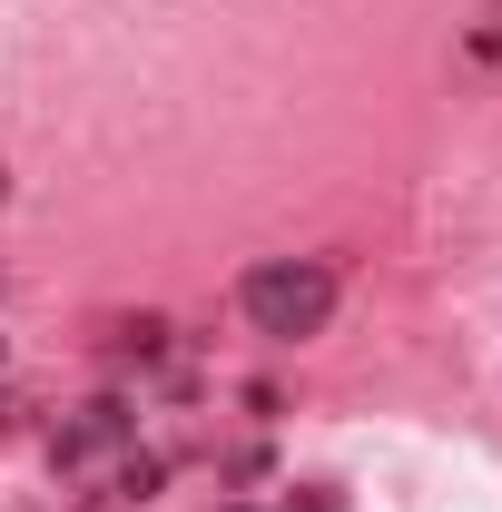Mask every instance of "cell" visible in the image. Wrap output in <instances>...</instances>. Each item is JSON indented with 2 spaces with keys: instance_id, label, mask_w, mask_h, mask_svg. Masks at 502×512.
<instances>
[{
  "instance_id": "cell-7",
  "label": "cell",
  "mask_w": 502,
  "mask_h": 512,
  "mask_svg": "<svg viewBox=\"0 0 502 512\" xmlns=\"http://www.w3.org/2000/svg\"><path fill=\"white\" fill-rule=\"evenodd\" d=\"M0 197H10V178H0Z\"/></svg>"
},
{
  "instance_id": "cell-6",
  "label": "cell",
  "mask_w": 502,
  "mask_h": 512,
  "mask_svg": "<svg viewBox=\"0 0 502 512\" xmlns=\"http://www.w3.org/2000/svg\"><path fill=\"white\" fill-rule=\"evenodd\" d=\"M296 512H345V503H335V493H325V483H315V493H306V503H296Z\"/></svg>"
},
{
  "instance_id": "cell-3",
  "label": "cell",
  "mask_w": 502,
  "mask_h": 512,
  "mask_svg": "<svg viewBox=\"0 0 502 512\" xmlns=\"http://www.w3.org/2000/svg\"><path fill=\"white\" fill-rule=\"evenodd\" d=\"M178 345H188V335H178L168 316H109V325H99V355H109L119 375H128V365H138V375H158Z\"/></svg>"
},
{
  "instance_id": "cell-5",
  "label": "cell",
  "mask_w": 502,
  "mask_h": 512,
  "mask_svg": "<svg viewBox=\"0 0 502 512\" xmlns=\"http://www.w3.org/2000/svg\"><path fill=\"white\" fill-rule=\"evenodd\" d=\"M473 60H502V20H483V30H473Z\"/></svg>"
},
{
  "instance_id": "cell-4",
  "label": "cell",
  "mask_w": 502,
  "mask_h": 512,
  "mask_svg": "<svg viewBox=\"0 0 502 512\" xmlns=\"http://www.w3.org/2000/svg\"><path fill=\"white\" fill-rule=\"evenodd\" d=\"M168 463H178V453H128L119 473H109V493H119L128 512H138V503H158V483H168Z\"/></svg>"
},
{
  "instance_id": "cell-1",
  "label": "cell",
  "mask_w": 502,
  "mask_h": 512,
  "mask_svg": "<svg viewBox=\"0 0 502 512\" xmlns=\"http://www.w3.org/2000/svg\"><path fill=\"white\" fill-rule=\"evenodd\" d=\"M335 266L325 256H266V266H247L237 276V316L266 335V345H306V335H325L335 325Z\"/></svg>"
},
{
  "instance_id": "cell-2",
  "label": "cell",
  "mask_w": 502,
  "mask_h": 512,
  "mask_svg": "<svg viewBox=\"0 0 502 512\" xmlns=\"http://www.w3.org/2000/svg\"><path fill=\"white\" fill-rule=\"evenodd\" d=\"M128 434H138V404H128V394H99L69 434H50V463H60V473H89V463H99V453H119Z\"/></svg>"
},
{
  "instance_id": "cell-8",
  "label": "cell",
  "mask_w": 502,
  "mask_h": 512,
  "mask_svg": "<svg viewBox=\"0 0 502 512\" xmlns=\"http://www.w3.org/2000/svg\"><path fill=\"white\" fill-rule=\"evenodd\" d=\"M237 512H247V503H237Z\"/></svg>"
}]
</instances>
